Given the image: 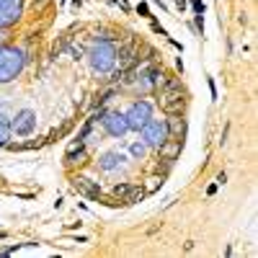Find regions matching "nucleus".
Returning <instances> with one entry per match:
<instances>
[{
    "mask_svg": "<svg viewBox=\"0 0 258 258\" xmlns=\"http://www.w3.org/2000/svg\"><path fill=\"white\" fill-rule=\"evenodd\" d=\"M194 248H197V240H186L183 243V253H191Z\"/></svg>",
    "mask_w": 258,
    "mask_h": 258,
    "instance_id": "37",
    "label": "nucleus"
},
{
    "mask_svg": "<svg viewBox=\"0 0 258 258\" xmlns=\"http://www.w3.org/2000/svg\"><path fill=\"white\" fill-rule=\"evenodd\" d=\"M140 140L147 145V150H158L165 140H168V126H165V116L160 119V116H150L147 121H145V126L140 129Z\"/></svg>",
    "mask_w": 258,
    "mask_h": 258,
    "instance_id": "5",
    "label": "nucleus"
},
{
    "mask_svg": "<svg viewBox=\"0 0 258 258\" xmlns=\"http://www.w3.org/2000/svg\"><path fill=\"white\" fill-rule=\"evenodd\" d=\"M214 183H217V186H225V183H227V173H225V170H220V173H217Z\"/></svg>",
    "mask_w": 258,
    "mask_h": 258,
    "instance_id": "32",
    "label": "nucleus"
},
{
    "mask_svg": "<svg viewBox=\"0 0 258 258\" xmlns=\"http://www.w3.org/2000/svg\"><path fill=\"white\" fill-rule=\"evenodd\" d=\"M170 170H173V163L170 160H163V158H158V163L153 165V173H160V176H170Z\"/></svg>",
    "mask_w": 258,
    "mask_h": 258,
    "instance_id": "23",
    "label": "nucleus"
},
{
    "mask_svg": "<svg viewBox=\"0 0 258 258\" xmlns=\"http://www.w3.org/2000/svg\"><path fill=\"white\" fill-rule=\"evenodd\" d=\"M36 126H39V119H36V111H31V109H18L11 116V132L16 137H21V140L34 137L36 135Z\"/></svg>",
    "mask_w": 258,
    "mask_h": 258,
    "instance_id": "6",
    "label": "nucleus"
},
{
    "mask_svg": "<svg viewBox=\"0 0 258 258\" xmlns=\"http://www.w3.org/2000/svg\"><path fill=\"white\" fill-rule=\"evenodd\" d=\"M70 186L80 194V197L88 199V202H98V204H101V199H103L101 183H98L96 178H88V176L78 173V170H73V173H70Z\"/></svg>",
    "mask_w": 258,
    "mask_h": 258,
    "instance_id": "8",
    "label": "nucleus"
},
{
    "mask_svg": "<svg viewBox=\"0 0 258 258\" xmlns=\"http://www.w3.org/2000/svg\"><path fill=\"white\" fill-rule=\"evenodd\" d=\"M188 6H191L194 16H204V11H207V6H204V0H188Z\"/></svg>",
    "mask_w": 258,
    "mask_h": 258,
    "instance_id": "27",
    "label": "nucleus"
},
{
    "mask_svg": "<svg viewBox=\"0 0 258 258\" xmlns=\"http://www.w3.org/2000/svg\"><path fill=\"white\" fill-rule=\"evenodd\" d=\"M150 3H155V6H160V11H168V6L163 3V0H150Z\"/></svg>",
    "mask_w": 258,
    "mask_h": 258,
    "instance_id": "42",
    "label": "nucleus"
},
{
    "mask_svg": "<svg viewBox=\"0 0 258 258\" xmlns=\"http://www.w3.org/2000/svg\"><path fill=\"white\" fill-rule=\"evenodd\" d=\"M83 227V222L78 220V222H68V225H64V232H68V230H80Z\"/></svg>",
    "mask_w": 258,
    "mask_h": 258,
    "instance_id": "36",
    "label": "nucleus"
},
{
    "mask_svg": "<svg viewBox=\"0 0 258 258\" xmlns=\"http://www.w3.org/2000/svg\"><path fill=\"white\" fill-rule=\"evenodd\" d=\"M227 135H230V121L225 124V129H222V137H220V145H222V147L227 145Z\"/></svg>",
    "mask_w": 258,
    "mask_h": 258,
    "instance_id": "33",
    "label": "nucleus"
},
{
    "mask_svg": "<svg viewBox=\"0 0 258 258\" xmlns=\"http://www.w3.org/2000/svg\"><path fill=\"white\" fill-rule=\"evenodd\" d=\"M145 199H147L145 188H142L140 183H135V186H132V191L126 194V199H124L121 204H124V207H135V204H140V202H145Z\"/></svg>",
    "mask_w": 258,
    "mask_h": 258,
    "instance_id": "18",
    "label": "nucleus"
},
{
    "mask_svg": "<svg viewBox=\"0 0 258 258\" xmlns=\"http://www.w3.org/2000/svg\"><path fill=\"white\" fill-rule=\"evenodd\" d=\"M70 126H73V121H64L62 126H54V129H52V132H49V135L44 137V140H47V145H52V142H57V137H64V135H68V132H70Z\"/></svg>",
    "mask_w": 258,
    "mask_h": 258,
    "instance_id": "20",
    "label": "nucleus"
},
{
    "mask_svg": "<svg viewBox=\"0 0 258 258\" xmlns=\"http://www.w3.org/2000/svg\"><path fill=\"white\" fill-rule=\"evenodd\" d=\"M129 155H132V160H142V158L147 155V145H145L142 140L132 142V145H129Z\"/></svg>",
    "mask_w": 258,
    "mask_h": 258,
    "instance_id": "22",
    "label": "nucleus"
},
{
    "mask_svg": "<svg viewBox=\"0 0 258 258\" xmlns=\"http://www.w3.org/2000/svg\"><path fill=\"white\" fill-rule=\"evenodd\" d=\"M153 111H155V103L147 101V96H137L132 103L126 106V111H124L129 132H140V129L145 126V121L153 116Z\"/></svg>",
    "mask_w": 258,
    "mask_h": 258,
    "instance_id": "4",
    "label": "nucleus"
},
{
    "mask_svg": "<svg viewBox=\"0 0 258 258\" xmlns=\"http://www.w3.org/2000/svg\"><path fill=\"white\" fill-rule=\"evenodd\" d=\"M88 163H91V153H88V147L68 150V153L62 155V168L68 170V173H73V170H83Z\"/></svg>",
    "mask_w": 258,
    "mask_h": 258,
    "instance_id": "10",
    "label": "nucleus"
},
{
    "mask_svg": "<svg viewBox=\"0 0 258 258\" xmlns=\"http://www.w3.org/2000/svg\"><path fill=\"white\" fill-rule=\"evenodd\" d=\"M101 132L106 137H114V140H121L129 135V126H126V119H124V111H111L106 109V114L101 116Z\"/></svg>",
    "mask_w": 258,
    "mask_h": 258,
    "instance_id": "9",
    "label": "nucleus"
},
{
    "mask_svg": "<svg viewBox=\"0 0 258 258\" xmlns=\"http://www.w3.org/2000/svg\"><path fill=\"white\" fill-rule=\"evenodd\" d=\"M168 41H170V47H176L178 52H183V44H181V41H176L173 36H168Z\"/></svg>",
    "mask_w": 258,
    "mask_h": 258,
    "instance_id": "39",
    "label": "nucleus"
},
{
    "mask_svg": "<svg viewBox=\"0 0 258 258\" xmlns=\"http://www.w3.org/2000/svg\"><path fill=\"white\" fill-rule=\"evenodd\" d=\"M62 204H64V199H62V197H57V199H54V209H62Z\"/></svg>",
    "mask_w": 258,
    "mask_h": 258,
    "instance_id": "43",
    "label": "nucleus"
},
{
    "mask_svg": "<svg viewBox=\"0 0 258 258\" xmlns=\"http://www.w3.org/2000/svg\"><path fill=\"white\" fill-rule=\"evenodd\" d=\"M135 13H137L140 18H145V21H150V18H155V16H153V11H150V6L145 3V0H140V3H137Z\"/></svg>",
    "mask_w": 258,
    "mask_h": 258,
    "instance_id": "24",
    "label": "nucleus"
},
{
    "mask_svg": "<svg viewBox=\"0 0 258 258\" xmlns=\"http://www.w3.org/2000/svg\"><path fill=\"white\" fill-rule=\"evenodd\" d=\"M83 3H85V0H70V6H73L75 11H80V8H83Z\"/></svg>",
    "mask_w": 258,
    "mask_h": 258,
    "instance_id": "41",
    "label": "nucleus"
},
{
    "mask_svg": "<svg viewBox=\"0 0 258 258\" xmlns=\"http://www.w3.org/2000/svg\"><path fill=\"white\" fill-rule=\"evenodd\" d=\"M142 188H145V194L150 197V194H158L163 186H165V176H160V173H150L142 183H140Z\"/></svg>",
    "mask_w": 258,
    "mask_h": 258,
    "instance_id": "16",
    "label": "nucleus"
},
{
    "mask_svg": "<svg viewBox=\"0 0 258 258\" xmlns=\"http://www.w3.org/2000/svg\"><path fill=\"white\" fill-rule=\"evenodd\" d=\"M176 8H178V13H186V8H188V0H176Z\"/></svg>",
    "mask_w": 258,
    "mask_h": 258,
    "instance_id": "35",
    "label": "nucleus"
},
{
    "mask_svg": "<svg viewBox=\"0 0 258 258\" xmlns=\"http://www.w3.org/2000/svg\"><path fill=\"white\" fill-rule=\"evenodd\" d=\"M140 62L142 64H160L163 62V54H160V49L158 47H153V44H140Z\"/></svg>",
    "mask_w": 258,
    "mask_h": 258,
    "instance_id": "14",
    "label": "nucleus"
},
{
    "mask_svg": "<svg viewBox=\"0 0 258 258\" xmlns=\"http://www.w3.org/2000/svg\"><path fill=\"white\" fill-rule=\"evenodd\" d=\"M11 140H13V132H11V116H6L3 111H0V150H3Z\"/></svg>",
    "mask_w": 258,
    "mask_h": 258,
    "instance_id": "17",
    "label": "nucleus"
},
{
    "mask_svg": "<svg viewBox=\"0 0 258 258\" xmlns=\"http://www.w3.org/2000/svg\"><path fill=\"white\" fill-rule=\"evenodd\" d=\"M116 6H119V8L124 11V13H132V6H129L126 0H116Z\"/></svg>",
    "mask_w": 258,
    "mask_h": 258,
    "instance_id": "34",
    "label": "nucleus"
},
{
    "mask_svg": "<svg viewBox=\"0 0 258 258\" xmlns=\"http://www.w3.org/2000/svg\"><path fill=\"white\" fill-rule=\"evenodd\" d=\"M49 6H52V0H31V8H34V13H36V16H41Z\"/></svg>",
    "mask_w": 258,
    "mask_h": 258,
    "instance_id": "25",
    "label": "nucleus"
},
{
    "mask_svg": "<svg viewBox=\"0 0 258 258\" xmlns=\"http://www.w3.org/2000/svg\"><path fill=\"white\" fill-rule=\"evenodd\" d=\"M207 85H209V96H212V101H220V93H217V83H214V78H209V80H207Z\"/></svg>",
    "mask_w": 258,
    "mask_h": 258,
    "instance_id": "29",
    "label": "nucleus"
},
{
    "mask_svg": "<svg viewBox=\"0 0 258 258\" xmlns=\"http://www.w3.org/2000/svg\"><path fill=\"white\" fill-rule=\"evenodd\" d=\"M132 186H135V183H129V181H121V183L111 186V197L119 199V202H124V199H126V194L132 191Z\"/></svg>",
    "mask_w": 258,
    "mask_h": 258,
    "instance_id": "19",
    "label": "nucleus"
},
{
    "mask_svg": "<svg viewBox=\"0 0 258 258\" xmlns=\"http://www.w3.org/2000/svg\"><path fill=\"white\" fill-rule=\"evenodd\" d=\"M176 70H178L181 75H183V70H186V68H183V59H181V57H176Z\"/></svg>",
    "mask_w": 258,
    "mask_h": 258,
    "instance_id": "40",
    "label": "nucleus"
},
{
    "mask_svg": "<svg viewBox=\"0 0 258 258\" xmlns=\"http://www.w3.org/2000/svg\"><path fill=\"white\" fill-rule=\"evenodd\" d=\"M153 103L160 109V114H186V106H188V91L186 85H163L160 91L153 93Z\"/></svg>",
    "mask_w": 258,
    "mask_h": 258,
    "instance_id": "3",
    "label": "nucleus"
},
{
    "mask_svg": "<svg viewBox=\"0 0 258 258\" xmlns=\"http://www.w3.org/2000/svg\"><path fill=\"white\" fill-rule=\"evenodd\" d=\"M150 31H153V34H158V36H163V39H168V36H170V34L165 31V26H160L155 18H150Z\"/></svg>",
    "mask_w": 258,
    "mask_h": 258,
    "instance_id": "26",
    "label": "nucleus"
},
{
    "mask_svg": "<svg viewBox=\"0 0 258 258\" xmlns=\"http://www.w3.org/2000/svg\"><path fill=\"white\" fill-rule=\"evenodd\" d=\"M16 36V29H0V44H8Z\"/></svg>",
    "mask_w": 258,
    "mask_h": 258,
    "instance_id": "28",
    "label": "nucleus"
},
{
    "mask_svg": "<svg viewBox=\"0 0 258 258\" xmlns=\"http://www.w3.org/2000/svg\"><path fill=\"white\" fill-rule=\"evenodd\" d=\"M85 59H88L91 70L96 75H109L116 68V41H98L91 39L88 49H85Z\"/></svg>",
    "mask_w": 258,
    "mask_h": 258,
    "instance_id": "2",
    "label": "nucleus"
},
{
    "mask_svg": "<svg viewBox=\"0 0 258 258\" xmlns=\"http://www.w3.org/2000/svg\"><path fill=\"white\" fill-rule=\"evenodd\" d=\"M64 238L73 243H88V235H64Z\"/></svg>",
    "mask_w": 258,
    "mask_h": 258,
    "instance_id": "30",
    "label": "nucleus"
},
{
    "mask_svg": "<svg viewBox=\"0 0 258 258\" xmlns=\"http://www.w3.org/2000/svg\"><path fill=\"white\" fill-rule=\"evenodd\" d=\"M165 126H168V137L186 140V132H188L186 114H165Z\"/></svg>",
    "mask_w": 258,
    "mask_h": 258,
    "instance_id": "11",
    "label": "nucleus"
},
{
    "mask_svg": "<svg viewBox=\"0 0 258 258\" xmlns=\"http://www.w3.org/2000/svg\"><path fill=\"white\" fill-rule=\"evenodd\" d=\"M183 142L186 140H176V137H168L155 153H158V158H163V160H170V163H176L178 158H181V153H183Z\"/></svg>",
    "mask_w": 258,
    "mask_h": 258,
    "instance_id": "12",
    "label": "nucleus"
},
{
    "mask_svg": "<svg viewBox=\"0 0 258 258\" xmlns=\"http://www.w3.org/2000/svg\"><path fill=\"white\" fill-rule=\"evenodd\" d=\"M217 188H220L217 183H209V186H207V197L212 199V197H214V194H217Z\"/></svg>",
    "mask_w": 258,
    "mask_h": 258,
    "instance_id": "38",
    "label": "nucleus"
},
{
    "mask_svg": "<svg viewBox=\"0 0 258 258\" xmlns=\"http://www.w3.org/2000/svg\"><path fill=\"white\" fill-rule=\"evenodd\" d=\"M26 16V0H0V29H16Z\"/></svg>",
    "mask_w": 258,
    "mask_h": 258,
    "instance_id": "7",
    "label": "nucleus"
},
{
    "mask_svg": "<svg viewBox=\"0 0 258 258\" xmlns=\"http://www.w3.org/2000/svg\"><path fill=\"white\" fill-rule=\"evenodd\" d=\"M11 238V232L8 230H0V240H8Z\"/></svg>",
    "mask_w": 258,
    "mask_h": 258,
    "instance_id": "44",
    "label": "nucleus"
},
{
    "mask_svg": "<svg viewBox=\"0 0 258 258\" xmlns=\"http://www.w3.org/2000/svg\"><path fill=\"white\" fill-rule=\"evenodd\" d=\"M121 160H124V155L116 153V150H111V153H103V155L98 158V170H103V173H111V170H116V168L121 165Z\"/></svg>",
    "mask_w": 258,
    "mask_h": 258,
    "instance_id": "13",
    "label": "nucleus"
},
{
    "mask_svg": "<svg viewBox=\"0 0 258 258\" xmlns=\"http://www.w3.org/2000/svg\"><path fill=\"white\" fill-rule=\"evenodd\" d=\"M91 36L93 39H98V41H116V44H119V41H121V31L119 29H114V26H96L93 31H91Z\"/></svg>",
    "mask_w": 258,
    "mask_h": 258,
    "instance_id": "15",
    "label": "nucleus"
},
{
    "mask_svg": "<svg viewBox=\"0 0 258 258\" xmlns=\"http://www.w3.org/2000/svg\"><path fill=\"white\" fill-rule=\"evenodd\" d=\"M64 52L70 54V59H75V62H80V59H85V47H80V44H75V41L70 39L68 41V47H64Z\"/></svg>",
    "mask_w": 258,
    "mask_h": 258,
    "instance_id": "21",
    "label": "nucleus"
},
{
    "mask_svg": "<svg viewBox=\"0 0 258 258\" xmlns=\"http://www.w3.org/2000/svg\"><path fill=\"white\" fill-rule=\"evenodd\" d=\"M16 199H36V191H29V194H16V191H11Z\"/></svg>",
    "mask_w": 258,
    "mask_h": 258,
    "instance_id": "31",
    "label": "nucleus"
},
{
    "mask_svg": "<svg viewBox=\"0 0 258 258\" xmlns=\"http://www.w3.org/2000/svg\"><path fill=\"white\" fill-rule=\"evenodd\" d=\"M29 64V52L21 47V44H0V85H8L13 80H18L24 75Z\"/></svg>",
    "mask_w": 258,
    "mask_h": 258,
    "instance_id": "1",
    "label": "nucleus"
}]
</instances>
